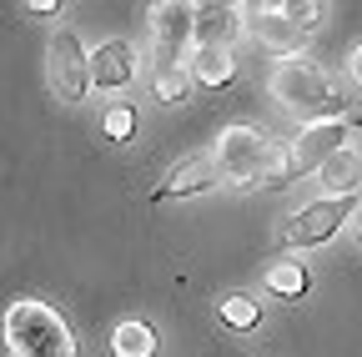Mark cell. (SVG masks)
I'll list each match as a JSON object with an SVG mask.
<instances>
[{"label":"cell","mask_w":362,"mask_h":357,"mask_svg":"<svg viewBox=\"0 0 362 357\" xmlns=\"http://www.w3.org/2000/svg\"><path fill=\"white\" fill-rule=\"evenodd\" d=\"M6 342H11V357H76V337L66 327V317L45 302H11L6 312Z\"/></svg>","instance_id":"cell-1"},{"label":"cell","mask_w":362,"mask_h":357,"mask_svg":"<svg viewBox=\"0 0 362 357\" xmlns=\"http://www.w3.org/2000/svg\"><path fill=\"white\" fill-rule=\"evenodd\" d=\"M272 96H277L302 126H317V121H332L342 96L332 91V81L317 71L312 61H282L272 71Z\"/></svg>","instance_id":"cell-2"},{"label":"cell","mask_w":362,"mask_h":357,"mask_svg":"<svg viewBox=\"0 0 362 357\" xmlns=\"http://www.w3.org/2000/svg\"><path fill=\"white\" fill-rule=\"evenodd\" d=\"M45 81H51L56 101H66V106L86 101V91H90V56L71 25H56L51 40H45Z\"/></svg>","instance_id":"cell-3"},{"label":"cell","mask_w":362,"mask_h":357,"mask_svg":"<svg viewBox=\"0 0 362 357\" xmlns=\"http://www.w3.org/2000/svg\"><path fill=\"white\" fill-rule=\"evenodd\" d=\"M272 141L267 131H257V126H226L221 136H216V166H221V182H232V187H257V176H262V166H267V156H272Z\"/></svg>","instance_id":"cell-4"},{"label":"cell","mask_w":362,"mask_h":357,"mask_svg":"<svg viewBox=\"0 0 362 357\" xmlns=\"http://www.w3.org/2000/svg\"><path fill=\"white\" fill-rule=\"evenodd\" d=\"M352 216V197H317L307 206H297L282 227V247L292 252H307V247H322L342 232V221Z\"/></svg>","instance_id":"cell-5"},{"label":"cell","mask_w":362,"mask_h":357,"mask_svg":"<svg viewBox=\"0 0 362 357\" xmlns=\"http://www.w3.org/2000/svg\"><path fill=\"white\" fill-rule=\"evenodd\" d=\"M197 40V6L187 0H161L151 6V46L156 66H181V51Z\"/></svg>","instance_id":"cell-6"},{"label":"cell","mask_w":362,"mask_h":357,"mask_svg":"<svg viewBox=\"0 0 362 357\" xmlns=\"http://www.w3.org/2000/svg\"><path fill=\"white\" fill-rule=\"evenodd\" d=\"M247 35L282 61H302V46H307V30H297L282 16V6H247Z\"/></svg>","instance_id":"cell-7"},{"label":"cell","mask_w":362,"mask_h":357,"mask_svg":"<svg viewBox=\"0 0 362 357\" xmlns=\"http://www.w3.org/2000/svg\"><path fill=\"white\" fill-rule=\"evenodd\" d=\"M347 136H352L347 116H332V121L302 126L297 136L287 141V146H292V166H297V176H302V171H317V166H322L332 151H342V146H347Z\"/></svg>","instance_id":"cell-8"},{"label":"cell","mask_w":362,"mask_h":357,"mask_svg":"<svg viewBox=\"0 0 362 357\" xmlns=\"http://www.w3.org/2000/svg\"><path fill=\"white\" fill-rule=\"evenodd\" d=\"M237 35H247V6H226V0L197 6V40H192V51H232Z\"/></svg>","instance_id":"cell-9"},{"label":"cell","mask_w":362,"mask_h":357,"mask_svg":"<svg viewBox=\"0 0 362 357\" xmlns=\"http://www.w3.org/2000/svg\"><path fill=\"white\" fill-rule=\"evenodd\" d=\"M136 81V46L131 40H101L90 51V86L96 91H126Z\"/></svg>","instance_id":"cell-10"},{"label":"cell","mask_w":362,"mask_h":357,"mask_svg":"<svg viewBox=\"0 0 362 357\" xmlns=\"http://www.w3.org/2000/svg\"><path fill=\"white\" fill-rule=\"evenodd\" d=\"M221 182V166H216V156H187L166 182L156 187V201H176V197H202V192H211Z\"/></svg>","instance_id":"cell-11"},{"label":"cell","mask_w":362,"mask_h":357,"mask_svg":"<svg viewBox=\"0 0 362 357\" xmlns=\"http://www.w3.org/2000/svg\"><path fill=\"white\" fill-rule=\"evenodd\" d=\"M357 182H362V161H357V151H352V146L332 151L322 166H317V187H322L327 197H352V192H357Z\"/></svg>","instance_id":"cell-12"},{"label":"cell","mask_w":362,"mask_h":357,"mask_svg":"<svg viewBox=\"0 0 362 357\" xmlns=\"http://www.w3.org/2000/svg\"><path fill=\"white\" fill-rule=\"evenodd\" d=\"M187 71H192L197 86H211V91H221V86H232L237 61H232V51H192Z\"/></svg>","instance_id":"cell-13"},{"label":"cell","mask_w":362,"mask_h":357,"mask_svg":"<svg viewBox=\"0 0 362 357\" xmlns=\"http://www.w3.org/2000/svg\"><path fill=\"white\" fill-rule=\"evenodd\" d=\"M307 287H312V277H307V267H302V262H272V267H267V292H272V297L302 302Z\"/></svg>","instance_id":"cell-14"},{"label":"cell","mask_w":362,"mask_h":357,"mask_svg":"<svg viewBox=\"0 0 362 357\" xmlns=\"http://www.w3.org/2000/svg\"><path fill=\"white\" fill-rule=\"evenodd\" d=\"M216 317L232 327V332H252V327L262 322V302L247 297V292H232V297H221V302H216Z\"/></svg>","instance_id":"cell-15"},{"label":"cell","mask_w":362,"mask_h":357,"mask_svg":"<svg viewBox=\"0 0 362 357\" xmlns=\"http://www.w3.org/2000/svg\"><path fill=\"white\" fill-rule=\"evenodd\" d=\"M111 352L116 357H156V332L146 322H121L111 332Z\"/></svg>","instance_id":"cell-16"},{"label":"cell","mask_w":362,"mask_h":357,"mask_svg":"<svg viewBox=\"0 0 362 357\" xmlns=\"http://www.w3.org/2000/svg\"><path fill=\"white\" fill-rule=\"evenodd\" d=\"M136 126H141V116H136V106H126V101H116V106L101 111V136L116 141V146H126L136 136Z\"/></svg>","instance_id":"cell-17"},{"label":"cell","mask_w":362,"mask_h":357,"mask_svg":"<svg viewBox=\"0 0 362 357\" xmlns=\"http://www.w3.org/2000/svg\"><path fill=\"white\" fill-rule=\"evenodd\" d=\"M151 91H156V101H166V106L187 101V91H192V71H187V66H156Z\"/></svg>","instance_id":"cell-18"},{"label":"cell","mask_w":362,"mask_h":357,"mask_svg":"<svg viewBox=\"0 0 362 357\" xmlns=\"http://www.w3.org/2000/svg\"><path fill=\"white\" fill-rule=\"evenodd\" d=\"M292 176H297V166H292V146L277 141V146H272V156H267V166H262V176H257V187H287Z\"/></svg>","instance_id":"cell-19"},{"label":"cell","mask_w":362,"mask_h":357,"mask_svg":"<svg viewBox=\"0 0 362 357\" xmlns=\"http://www.w3.org/2000/svg\"><path fill=\"white\" fill-rule=\"evenodd\" d=\"M282 16L297 25V30H317V25H322V6H317V0H287V6H282Z\"/></svg>","instance_id":"cell-20"},{"label":"cell","mask_w":362,"mask_h":357,"mask_svg":"<svg viewBox=\"0 0 362 357\" xmlns=\"http://www.w3.org/2000/svg\"><path fill=\"white\" fill-rule=\"evenodd\" d=\"M347 76H352V86H362V46L352 51V61H347Z\"/></svg>","instance_id":"cell-21"},{"label":"cell","mask_w":362,"mask_h":357,"mask_svg":"<svg viewBox=\"0 0 362 357\" xmlns=\"http://www.w3.org/2000/svg\"><path fill=\"white\" fill-rule=\"evenodd\" d=\"M25 11H35V16H56L61 6H56V0H30V6H25Z\"/></svg>","instance_id":"cell-22"},{"label":"cell","mask_w":362,"mask_h":357,"mask_svg":"<svg viewBox=\"0 0 362 357\" xmlns=\"http://www.w3.org/2000/svg\"><path fill=\"white\" fill-rule=\"evenodd\" d=\"M352 151H357V161H362V141H352Z\"/></svg>","instance_id":"cell-23"},{"label":"cell","mask_w":362,"mask_h":357,"mask_svg":"<svg viewBox=\"0 0 362 357\" xmlns=\"http://www.w3.org/2000/svg\"><path fill=\"white\" fill-rule=\"evenodd\" d=\"M357 237H362V211H357Z\"/></svg>","instance_id":"cell-24"}]
</instances>
